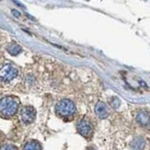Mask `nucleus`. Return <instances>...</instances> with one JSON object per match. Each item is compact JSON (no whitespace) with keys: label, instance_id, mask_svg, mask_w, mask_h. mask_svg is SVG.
I'll return each mask as SVG.
<instances>
[{"label":"nucleus","instance_id":"f257e3e1","mask_svg":"<svg viewBox=\"0 0 150 150\" xmlns=\"http://www.w3.org/2000/svg\"><path fill=\"white\" fill-rule=\"evenodd\" d=\"M20 100L15 97L8 96L0 100V116L3 118H11L18 112Z\"/></svg>","mask_w":150,"mask_h":150},{"label":"nucleus","instance_id":"f03ea898","mask_svg":"<svg viewBox=\"0 0 150 150\" xmlns=\"http://www.w3.org/2000/svg\"><path fill=\"white\" fill-rule=\"evenodd\" d=\"M55 112L56 115L62 117V118H69V117H72L75 115L76 107L71 100L65 98V100L58 101V103L56 104Z\"/></svg>","mask_w":150,"mask_h":150},{"label":"nucleus","instance_id":"7ed1b4c3","mask_svg":"<svg viewBox=\"0 0 150 150\" xmlns=\"http://www.w3.org/2000/svg\"><path fill=\"white\" fill-rule=\"evenodd\" d=\"M18 69L12 64H6L0 69V81L4 83L11 82L18 76Z\"/></svg>","mask_w":150,"mask_h":150},{"label":"nucleus","instance_id":"20e7f679","mask_svg":"<svg viewBox=\"0 0 150 150\" xmlns=\"http://www.w3.org/2000/svg\"><path fill=\"white\" fill-rule=\"evenodd\" d=\"M19 116L23 124L29 125L36 119V110L32 106H23L20 110Z\"/></svg>","mask_w":150,"mask_h":150},{"label":"nucleus","instance_id":"39448f33","mask_svg":"<svg viewBox=\"0 0 150 150\" xmlns=\"http://www.w3.org/2000/svg\"><path fill=\"white\" fill-rule=\"evenodd\" d=\"M77 131L83 137L89 138L93 133V127L86 120H80L77 124Z\"/></svg>","mask_w":150,"mask_h":150},{"label":"nucleus","instance_id":"423d86ee","mask_svg":"<svg viewBox=\"0 0 150 150\" xmlns=\"http://www.w3.org/2000/svg\"><path fill=\"white\" fill-rule=\"evenodd\" d=\"M95 112H96L97 116L100 119L106 118L108 115H109V111H108V108H107L106 104L102 101H98L96 104Z\"/></svg>","mask_w":150,"mask_h":150},{"label":"nucleus","instance_id":"0eeeda50","mask_svg":"<svg viewBox=\"0 0 150 150\" xmlns=\"http://www.w3.org/2000/svg\"><path fill=\"white\" fill-rule=\"evenodd\" d=\"M136 120L140 125L148 126L150 124V114L145 111H140L136 115Z\"/></svg>","mask_w":150,"mask_h":150},{"label":"nucleus","instance_id":"6e6552de","mask_svg":"<svg viewBox=\"0 0 150 150\" xmlns=\"http://www.w3.org/2000/svg\"><path fill=\"white\" fill-rule=\"evenodd\" d=\"M145 146V141L142 137L135 138L130 144L131 150H144Z\"/></svg>","mask_w":150,"mask_h":150},{"label":"nucleus","instance_id":"1a4fd4ad","mask_svg":"<svg viewBox=\"0 0 150 150\" xmlns=\"http://www.w3.org/2000/svg\"><path fill=\"white\" fill-rule=\"evenodd\" d=\"M23 150H42L41 145L37 141H29L23 145Z\"/></svg>","mask_w":150,"mask_h":150},{"label":"nucleus","instance_id":"9d476101","mask_svg":"<svg viewBox=\"0 0 150 150\" xmlns=\"http://www.w3.org/2000/svg\"><path fill=\"white\" fill-rule=\"evenodd\" d=\"M7 50H8V52L11 55H17L18 54H20L21 52H22L21 46L18 45L17 43H11V45H8Z\"/></svg>","mask_w":150,"mask_h":150},{"label":"nucleus","instance_id":"9b49d317","mask_svg":"<svg viewBox=\"0 0 150 150\" xmlns=\"http://www.w3.org/2000/svg\"><path fill=\"white\" fill-rule=\"evenodd\" d=\"M0 150H18L15 145H13L11 144H4L1 147H0Z\"/></svg>","mask_w":150,"mask_h":150},{"label":"nucleus","instance_id":"f8f14e48","mask_svg":"<svg viewBox=\"0 0 150 150\" xmlns=\"http://www.w3.org/2000/svg\"><path fill=\"white\" fill-rule=\"evenodd\" d=\"M11 12H12V14H13L14 16H16V17H19V16H20V12L17 11L16 9H12Z\"/></svg>","mask_w":150,"mask_h":150}]
</instances>
